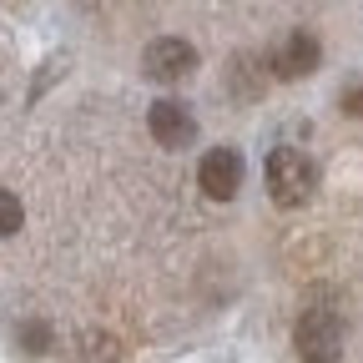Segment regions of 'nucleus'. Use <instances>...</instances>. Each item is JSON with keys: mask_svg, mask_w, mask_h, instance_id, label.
<instances>
[{"mask_svg": "<svg viewBox=\"0 0 363 363\" xmlns=\"http://www.w3.org/2000/svg\"><path fill=\"white\" fill-rule=\"evenodd\" d=\"M262 182H267V197L272 207L283 212H298L318 197V162L298 147H272L267 152V167H262Z\"/></svg>", "mask_w": 363, "mask_h": 363, "instance_id": "obj_1", "label": "nucleus"}, {"mask_svg": "<svg viewBox=\"0 0 363 363\" xmlns=\"http://www.w3.org/2000/svg\"><path fill=\"white\" fill-rule=\"evenodd\" d=\"M343 313L333 303H308L293 323V348L303 363H338L343 358Z\"/></svg>", "mask_w": 363, "mask_h": 363, "instance_id": "obj_2", "label": "nucleus"}, {"mask_svg": "<svg viewBox=\"0 0 363 363\" xmlns=\"http://www.w3.org/2000/svg\"><path fill=\"white\" fill-rule=\"evenodd\" d=\"M142 71L157 86H182V81L197 71V45L182 40V35H157L147 51H142Z\"/></svg>", "mask_w": 363, "mask_h": 363, "instance_id": "obj_3", "label": "nucleus"}, {"mask_svg": "<svg viewBox=\"0 0 363 363\" xmlns=\"http://www.w3.org/2000/svg\"><path fill=\"white\" fill-rule=\"evenodd\" d=\"M318 61H323V45H318V35H313L308 26H293V30L267 51V76H278V81H303Z\"/></svg>", "mask_w": 363, "mask_h": 363, "instance_id": "obj_4", "label": "nucleus"}, {"mask_svg": "<svg viewBox=\"0 0 363 363\" xmlns=\"http://www.w3.org/2000/svg\"><path fill=\"white\" fill-rule=\"evenodd\" d=\"M242 172H247V162H242L238 147H212V152L197 162V187H202L212 202H233V197L242 192Z\"/></svg>", "mask_w": 363, "mask_h": 363, "instance_id": "obj_5", "label": "nucleus"}, {"mask_svg": "<svg viewBox=\"0 0 363 363\" xmlns=\"http://www.w3.org/2000/svg\"><path fill=\"white\" fill-rule=\"evenodd\" d=\"M147 126H152V136H157V147H167V152H182V147L197 142V116H192L187 101H177V96L152 101Z\"/></svg>", "mask_w": 363, "mask_h": 363, "instance_id": "obj_6", "label": "nucleus"}, {"mask_svg": "<svg viewBox=\"0 0 363 363\" xmlns=\"http://www.w3.org/2000/svg\"><path fill=\"white\" fill-rule=\"evenodd\" d=\"M21 227H26V207H21V197L0 187V238H16Z\"/></svg>", "mask_w": 363, "mask_h": 363, "instance_id": "obj_7", "label": "nucleus"}, {"mask_svg": "<svg viewBox=\"0 0 363 363\" xmlns=\"http://www.w3.org/2000/svg\"><path fill=\"white\" fill-rule=\"evenodd\" d=\"M338 106H343V116H363V76L343 86V96H338Z\"/></svg>", "mask_w": 363, "mask_h": 363, "instance_id": "obj_8", "label": "nucleus"}, {"mask_svg": "<svg viewBox=\"0 0 363 363\" xmlns=\"http://www.w3.org/2000/svg\"><path fill=\"white\" fill-rule=\"evenodd\" d=\"M45 338H51V333H45V323H26V328H21L26 353H45Z\"/></svg>", "mask_w": 363, "mask_h": 363, "instance_id": "obj_9", "label": "nucleus"}]
</instances>
